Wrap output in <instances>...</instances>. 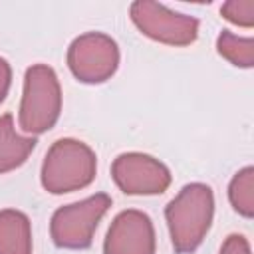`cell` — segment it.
<instances>
[{
	"mask_svg": "<svg viewBox=\"0 0 254 254\" xmlns=\"http://www.w3.org/2000/svg\"><path fill=\"white\" fill-rule=\"evenodd\" d=\"M228 198L232 208L238 214L252 218L254 214V169L252 167H244L232 177L228 185Z\"/></svg>",
	"mask_w": 254,
	"mask_h": 254,
	"instance_id": "11",
	"label": "cell"
},
{
	"mask_svg": "<svg viewBox=\"0 0 254 254\" xmlns=\"http://www.w3.org/2000/svg\"><path fill=\"white\" fill-rule=\"evenodd\" d=\"M62 111V89L56 71L46 64L26 69L24 95L20 103V127L28 135L50 131Z\"/></svg>",
	"mask_w": 254,
	"mask_h": 254,
	"instance_id": "3",
	"label": "cell"
},
{
	"mask_svg": "<svg viewBox=\"0 0 254 254\" xmlns=\"http://www.w3.org/2000/svg\"><path fill=\"white\" fill-rule=\"evenodd\" d=\"M97 159L91 147L77 139L56 141L42 163V185L52 194L73 192L95 179Z\"/></svg>",
	"mask_w": 254,
	"mask_h": 254,
	"instance_id": "2",
	"label": "cell"
},
{
	"mask_svg": "<svg viewBox=\"0 0 254 254\" xmlns=\"http://www.w3.org/2000/svg\"><path fill=\"white\" fill-rule=\"evenodd\" d=\"M111 177L125 194H161L171 185L169 169L145 153H123L111 165Z\"/></svg>",
	"mask_w": 254,
	"mask_h": 254,
	"instance_id": "7",
	"label": "cell"
},
{
	"mask_svg": "<svg viewBox=\"0 0 254 254\" xmlns=\"http://www.w3.org/2000/svg\"><path fill=\"white\" fill-rule=\"evenodd\" d=\"M109 206L111 198L105 192H97L79 202L60 206L50 222V234L54 244L71 250L87 248L93 240L99 220L103 218Z\"/></svg>",
	"mask_w": 254,
	"mask_h": 254,
	"instance_id": "4",
	"label": "cell"
},
{
	"mask_svg": "<svg viewBox=\"0 0 254 254\" xmlns=\"http://www.w3.org/2000/svg\"><path fill=\"white\" fill-rule=\"evenodd\" d=\"M216 50L222 58H226L236 67L254 65V40L252 38H240L228 30H222V34L216 40Z\"/></svg>",
	"mask_w": 254,
	"mask_h": 254,
	"instance_id": "12",
	"label": "cell"
},
{
	"mask_svg": "<svg viewBox=\"0 0 254 254\" xmlns=\"http://www.w3.org/2000/svg\"><path fill=\"white\" fill-rule=\"evenodd\" d=\"M0 254H32V226L24 212L0 210Z\"/></svg>",
	"mask_w": 254,
	"mask_h": 254,
	"instance_id": "10",
	"label": "cell"
},
{
	"mask_svg": "<svg viewBox=\"0 0 254 254\" xmlns=\"http://www.w3.org/2000/svg\"><path fill=\"white\" fill-rule=\"evenodd\" d=\"M155 228L141 210L119 212L105 236L103 254H155Z\"/></svg>",
	"mask_w": 254,
	"mask_h": 254,
	"instance_id": "8",
	"label": "cell"
},
{
	"mask_svg": "<svg viewBox=\"0 0 254 254\" xmlns=\"http://www.w3.org/2000/svg\"><path fill=\"white\" fill-rule=\"evenodd\" d=\"M214 216V194L204 183L185 185L167 204L165 220L175 252L190 254L204 240Z\"/></svg>",
	"mask_w": 254,
	"mask_h": 254,
	"instance_id": "1",
	"label": "cell"
},
{
	"mask_svg": "<svg viewBox=\"0 0 254 254\" xmlns=\"http://www.w3.org/2000/svg\"><path fill=\"white\" fill-rule=\"evenodd\" d=\"M34 147L36 139L20 135L14 127V117L4 113L0 117V175L24 165Z\"/></svg>",
	"mask_w": 254,
	"mask_h": 254,
	"instance_id": "9",
	"label": "cell"
},
{
	"mask_svg": "<svg viewBox=\"0 0 254 254\" xmlns=\"http://www.w3.org/2000/svg\"><path fill=\"white\" fill-rule=\"evenodd\" d=\"M10 83H12V67L4 58H0V103L8 95Z\"/></svg>",
	"mask_w": 254,
	"mask_h": 254,
	"instance_id": "15",
	"label": "cell"
},
{
	"mask_svg": "<svg viewBox=\"0 0 254 254\" xmlns=\"http://www.w3.org/2000/svg\"><path fill=\"white\" fill-rule=\"evenodd\" d=\"M67 65L81 83H103L119 65V48L103 32L81 34L67 50Z\"/></svg>",
	"mask_w": 254,
	"mask_h": 254,
	"instance_id": "5",
	"label": "cell"
},
{
	"mask_svg": "<svg viewBox=\"0 0 254 254\" xmlns=\"http://www.w3.org/2000/svg\"><path fill=\"white\" fill-rule=\"evenodd\" d=\"M220 254H250L248 240L242 234H230L224 240V244L220 248Z\"/></svg>",
	"mask_w": 254,
	"mask_h": 254,
	"instance_id": "14",
	"label": "cell"
},
{
	"mask_svg": "<svg viewBox=\"0 0 254 254\" xmlns=\"http://www.w3.org/2000/svg\"><path fill=\"white\" fill-rule=\"evenodd\" d=\"M220 14L224 20L236 26L252 28L254 26V0H230L222 4Z\"/></svg>",
	"mask_w": 254,
	"mask_h": 254,
	"instance_id": "13",
	"label": "cell"
},
{
	"mask_svg": "<svg viewBox=\"0 0 254 254\" xmlns=\"http://www.w3.org/2000/svg\"><path fill=\"white\" fill-rule=\"evenodd\" d=\"M133 24L151 40L169 46H189L198 36V20L173 12L163 4L137 0L131 4Z\"/></svg>",
	"mask_w": 254,
	"mask_h": 254,
	"instance_id": "6",
	"label": "cell"
}]
</instances>
